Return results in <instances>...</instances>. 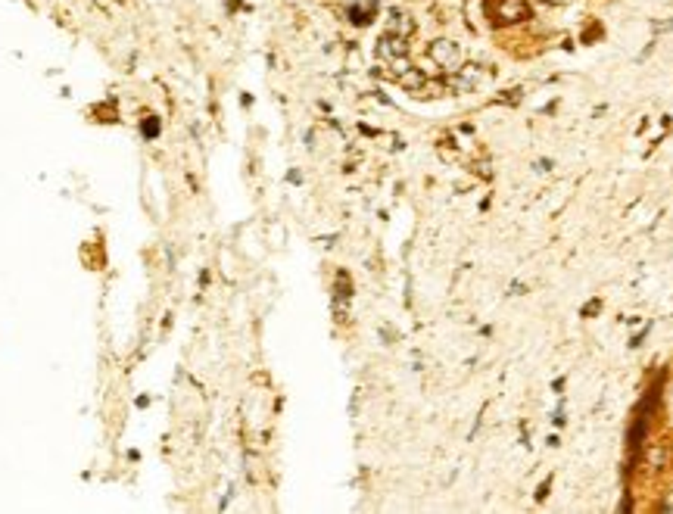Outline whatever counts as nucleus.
Instances as JSON below:
<instances>
[{
	"mask_svg": "<svg viewBox=\"0 0 673 514\" xmlns=\"http://www.w3.org/2000/svg\"><path fill=\"white\" fill-rule=\"evenodd\" d=\"M374 10H378V4H374V0H361V4L350 6V23L368 25V23H371V16H374Z\"/></svg>",
	"mask_w": 673,
	"mask_h": 514,
	"instance_id": "4",
	"label": "nucleus"
},
{
	"mask_svg": "<svg viewBox=\"0 0 673 514\" xmlns=\"http://www.w3.org/2000/svg\"><path fill=\"white\" fill-rule=\"evenodd\" d=\"M489 16H493L496 25H518V23H527L533 13L527 0H493L489 4Z\"/></svg>",
	"mask_w": 673,
	"mask_h": 514,
	"instance_id": "1",
	"label": "nucleus"
},
{
	"mask_svg": "<svg viewBox=\"0 0 673 514\" xmlns=\"http://www.w3.org/2000/svg\"><path fill=\"white\" fill-rule=\"evenodd\" d=\"M399 84H402L405 91H421L424 84H427V78H424V72H421V69L409 66L405 72H399Z\"/></svg>",
	"mask_w": 673,
	"mask_h": 514,
	"instance_id": "6",
	"label": "nucleus"
},
{
	"mask_svg": "<svg viewBox=\"0 0 673 514\" xmlns=\"http://www.w3.org/2000/svg\"><path fill=\"white\" fill-rule=\"evenodd\" d=\"M378 53L383 56V60H390V63H396V60H402L405 53H409V44H405V38H399V34H383L380 38V44H378Z\"/></svg>",
	"mask_w": 673,
	"mask_h": 514,
	"instance_id": "3",
	"label": "nucleus"
},
{
	"mask_svg": "<svg viewBox=\"0 0 673 514\" xmlns=\"http://www.w3.org/2000/svg\"><path fill=\"white\" fill-rule=\"evenodd\" d=\"M411 32H415L411 16H405V13H393V16H390V34H399V38L409 41Z\"/></svg>",
	"mask_w": 673,
	"mask_h": 514,
	"instance_id": "5",
	"label": "nucleus"
},
{
	"mask_svg": "<svg viewBox=\"0 0 673 514\" xmlns=\"http://www.w3.org/2000/svg\"><path fill=\"white\" fill-rule=\"evenodd\" d=\"M549 487H552V477H546V480L539 483V489H537V502H542V499L549 496Z\"/></svg>",
	"mask_w": 673,
	"mask_h": 514,
	"instance_id": "7",
	"label": "nucleus"
},
{
	"mask_svg": "<svg viewBox=\"0 0 673 514\" xmlns=\"http://www.w3.org/2000/svg\"><path fill=\"white\" fill-rule=\"evenodd\" d=\"M598 306H602V302H598V300H592V302H589V306H586V309H583V315H592V312H598Z\"/></svg>",
	"mask_w": 673,
	"mask_h": 514,
	"instance_id": "8",
	"label": "nucleus"
},
{
	"mask_svg": "<svg viewBox=\"0 0 673 514\" xmlns=\"http://www.w3.org/2000/svg\"><path fill=\"white\" fill-rule=\"evenodd\" d=\"M427 56H430L443 72H459L461 69V50H459L455 41H433V44L427 47Z\"/></svg>",
	"mask_w": 673,
	"mask_h": 514,
	"instance_id": "2",
	"label": "nucleus"
}]
</instances>
